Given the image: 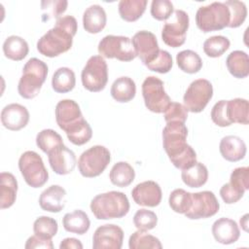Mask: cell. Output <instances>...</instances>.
<instances>
[{"instance_id": "52", "label": "cell", "mask_w": 249, "mask_h": 249, "mask_svg": "<svg viewBox=\"0 0 249 249\" xmlns=\"http://www.w3.org/2000/svg\"><path fill=\"white\" fill-rule=\"evenodd\" d=\"M247 217H248V214H245V215L240 219V225L243 227L244 231H247V228H246V226H247Z\"/></svg>"}, {"instance_id": "2", "label": "cell", "mask_w": 249, "mask_h": 249, "mask_svg": "<svg viewBox=\"0 0 249 249\" xmlns=\"http://www.w3.org/2000/svg\"><path fill=\"white\" fill-rule=\"evenodd\" d=\"M78 29L77 20L72 16L58 18L54 26L44 34L37 42L38 52L48 57H54L69 51L73 37Z\"/></svg>"}, {"instance_id": "26", "label": "cell", "mask_w": 249, "mask_h": 249, "mask_svg": "<svg viewBox=\"0 0 249 249\" xmlns=\"http://www.w3.org/2000/svg\"><path fill=\"white\" fill-rule=\"evenodd\" d=\"M110 92L117 102H128L135 96L136 86L131 78L123 76L114 81Z\"/></svg>"}, {"instance_id": "1", "label": "cell", "mask_w": 249, "mask_h": 249, "mask_svg": "<svg viewBox=\"0 0 249 249\" xmlns=\"http://www.w3.org/2000/svg\"><path fill=\"white\" fill-rule=\"evenodd\" d=\"M188 128L184 123H166L162 130V145L171 163L178 169H186L196 162L195 150L187 144Z\"/></svg>"}, {"instance_id": "4", "label": "cell", "mask_w": 249, "mask_h": 249, "mask_svg": "<svg viewBox=\"0 0 249 249\" xmlns=\"http://www.w3.org/2000/svg\"><path fill=\"white\" fill-rule=\"evenodd\" d=\"M48 75L47 64L39 58H30L22 68V75L18 81V91L25 99L36 97Z\"/></svg>"}, {"instance_id": "3", "label": "cell", "mask_w": 249, "mask_h": 249, "mask_svg": "<svg viewBox=\"0 0 249 249\" xmlns=\"http://www.w3.org/2000/svg\"><path fill=\"white\" fill-rule=\"evenodd\" d=\"M90 210L98 220L120 219L129 211L127 196L117 191H110L95 196L90 201Z\"/></svg>"}, {"instance_id": "13", "label": "cell", "mask_w": 249, "mask_h": 249, "mask_svg": "<svg viewBox=\"0 0 249 249\" xmlns=\"http://www.w3.org/2000/svg\"><path fill=\"white\" fill-rule=\"evenodd\" d=\"M220 208L215 195L210 191H202L192 194L191 208L185 216L192 220L205 219L214 216Z\"/></svg>"}, {"instance_id": "28", "label": "cell", "mask_w": 249, "mask_h": 249, "mask_svg": "<svg viewBox=\"0 0 249 249\" xmlns=\"http://www.w3.org/2000/svg\"><path fill=\"white\" fill-rule=\"evenodd\" d=\"M28 52L27 42L19 36H9L3 43V53L9 59L20 61L28 54Z\"/></svg>"}, {"instance_id": "45", "label": "cell", "mask_w": 249, "mask_h": 249, "mask_svg": "<svg viewBox=\"0 0 249 249\" xmlns=\"http://www.w3.org/2000/svg\"><path fill=\"white\" fill-rule=\"evenodd\" d=\"M173 13V4L168 0H153L151 15L157 20H166Z\"/></svg>"}, {"instance_id": "29", "label": "cell", "mask_w": 249, "mask_h": 249, "mask_svg": "<svg viewBox=\"0 0 249 249\" xmlns=\"http://www.w3.org/2000/svg\"><path fill=\"white\" fill-rule=\"evenodd\" d=\"M227 117L231 124L237 123L248 124L249 123V104L244 98H234L227 100Z\"/></svg>"}, {"instance_id": "22", "label": "cell", "mask_w": 249, "mask_h": 249, "mask_svg": "<svg viewBox=\"0 0 249 249\" xmlns=\"http://www.w3.org/2000/svg\"><path fill=\"white\" fill-rule=\"evenodd\" d=\"M219 150L226 160L235 162L244 159L247 149L245 142L240 137L227 135L221 139Z\"/></svg>"}, {"instance_id": "21", "label": "cell", "mask_w": 249, "mask_h": 249, "mask_svg": "<svg viewBox=\"0 0 249 249\" xmlns=\"http://www.w3.org/2000/svg\"><path fill=\"white\" fill-rule=\"evenodd\" d=\"M65 196L66 191L62 187L52 185L40 195L39 205L45 211L58 213L65 206Z\"/></svg>"}, {"instance_id": "41", "label": "cell", "mask_w": 249, "mask_h": 249, "mask_svg": "<svg viewBox=\"0 0 249 249\" xmlns=\"http://www.w3.org/2000/svg\"><path fill=\"white\" fill-rule=\"evenodd\" d=\"M224 3L230 11V23L228 27L236 28L240 26L244 22L247 16L246 5L243 2L237 0H230Z\"/></svg>"}, {"instance_id": "18", "label": "cell", "mask_w": 249, "mask_h": 249, "mask_svg": "<svg viewBox=\"0 0 249 249\" xmlns=\"http://www.w3.org/2000/svg\"><path fill=\"white\" fill-rule=\"evenodd\" d=\"M48 159L52 169L58 175H66L71 173L77 163L75 153L64 144L58 146L53 151L49 153Z\"/></svg>"}, {"instance_id": "46", "label": "cell", "mask_w": 249, "mask_h": 249, "mask_svg": "<svg viewBox=\"0 0 249 249\" xmlns=\"http://www.w3.org/2000/svg\"><path fill=\"white\" fill-rule=\"evenodd\" d=\"M163 117L166 123L169 122H180L184 123L188 118L187 108L178 102H170L165 111L163 112Z\"/></svg>"}, {"instance_id": "24", "label": "cell", "mask_w": 249, "mask_h": 249, "mask_svg": "<svg viewBox=\"0 0 249 249\" xmlns=\"http://www.w3.org/2000/svg\"><path fill=\"white\" fill-rule=\"evenodd\" d=\"M0 207L1 209L11 207L17 198L18 182L16 177L10 172L0 174Z\"/></svg>"}, {"instance_id": "40", "label": "cell", "mask_w": 249, "mask_h": 249, "mask_svg": "<svg viewBox=\"0 0 249 249\" xmlns=\"http://www.w3.org/2000/svg\"><path fill=\"white\" fill-rule=\"evenodd\" d=\"M230 40L222 35L212 36L203 43V51L209 57H218L226 53L230 48Z\"/></svg>"}, {"instance_id": "6", "label": "cell", "mask_w": 249, "mask_h": 249, "mask_svg": "<svg viewBox=\"0 0 249 249\" xmlns=\"http://www.w3.org/2000/svg\"><path fill=\"white\" fill-rule=\"evenodd\" d=\"M111 154L101 145L90 147L82 153L78 160V168L82 176L93 178L99 176L110 163Z\"/></svg>"}, {"instance_id": "48", "label": "cell", "mask_w": 249, "mask_h": 249, "mask_svg": "<svg viewBox=\"0 0 249 249\" xmlns=\"http://www.w3.org/2000/svg\"><path fill=\"white\" fill-rule=\"evenodd\" d=\"M68 2L67 1H60V0H54V1H43L41 2L42 10H47V14L43 15L44 17L47 16V19H50L52 18H56V19L59 18V15L63 14L67 9Z\"/></svg>"}, {"instance_id": "42", "label": "cell", "mask_w": 249, "mask_h": 249, "mask_svg": "<svg viewBox=\"0 0 249 249\" xmlns=\"http://www.w3.org/2000/svg\"><path fill=\"white\" fill-rule=\"evenodd\" d=\"M229 184L231 188L244 196L245 191L249 189V168L247 166H241L233 169Z\"/></svg>"}, {"instance_id": "47", "label": "cell", "mask_w": 249, "mask_h": 249, "mask_svg": "<svg viewBox=\"0 0 249 249\" xmlns=\"http://www.w3.org/2000/svg\"><path fill=\"white\" fill-rule=\"evenodd\" d=\"M227 100H220L213 106L211 110V119L215 124L221 127L231 125V122L227 117Z\"/></svg>"}, {"instance_id": "51", "label": "cell", "mask_w": 249, "mask_h": 249, "mask_svg": "<svg viewBox=\"0 0 249 249\" xmlns=\"http://www.w3.org/2000/svg\"><path fill=\"white\" fill-rule=\"evenodd\" d=\"M59 248L60 249H71V248H75V249H83V244L81 243V241L77 238L74 237H67L64 238L60 244H59Z\"/></svg>"}, {"instance_id": "33", "label": "cell", "mask_w": 249, "mask_h": 249, "mask_svg": "<svg viewBox=\"0 0 249 249\" xmlns=\"http://www.w3.org/2000/svg\"><path fill=\"white\" fill-rule=\"evenodd\" d=\"M146 6V0H121L118 5L119 14L124 20L132 22L142 17Z\"/></svg>"}, {"instance_id": "27", "label": "cell", "mask_w": 249, "mask_h": 249, "mask_svg": "<svg viewBox=\"0 0 249 249\" xmlns=\"http://www.w3.org/2000/svg\"><path fill=\"white\" fill-rule=\"evenodd\" d=\"M226 65L234 78L244 79L249 75V58L243 51L231 52L226 59Z\"/></svg>"}, {"instance_id": "16", "label": "cell", "mask_w": 249, "mask_h": 249, "mask_svg": "<svg viewBox=\"0 0 249 249\" xmlns=\"http://www.w3.org/2000/svg\"><path fill=\"white\" fill-rule=\"evenodd\" d=\"M54 112L56 124L64 132L84 119L79 104L72 99L60 100Z\"/></svg>"}, {"instance_id": "38", "label": "cell", "mask_w": 249, "mask_h": 249, "mask_svg": "<svg viewBox=\"0 0 249 249\" xmlns=\"http://www.w3.org/2000/svg\"><path fill=\"white\" fill-rule=\"evenodd\" d=\"M58 225L56 220L48 216H40L34 221V234L43 239H52L57 232Z\"/></svg>"}, {"instance_id": "30", "label": "cell", "mask_w": 249, "mask_h": 249, "mask_svg": "<svg viewBox=\"0 0 249 249\" xmlns=\"http://www.w3.org/2000/svg\"><path fill=\"white\" fill-rule=\"evenodd\" d=\"M109 178L113 185L124 188L133 182L135 178V171L126 161H119L111 168Z\"/></svg>"}, {"instance_id": "36", "label": "cell", "mask_w": 249, "mask_h": 249, "mask_svg": "<svg viewBox=\"0 0 249 249\" xmlns=\"http://www.w3.org/2000/svg\"><path fill=\"white\" fill-rule=\"evenodd\" d=\"M128 247L130 249H141V248L161 249L162 245L158 237L147 233L145 231L138 230L137 231H134L129 236Z\"/></svg>"}, {"instance_id": "15", "label": "cell", "mask_w": 249, "mask_h": 249, "mask_svg": "<svg viewBox=\"0 0 249 249\" xmlns=\"http://www.w3.org/2000/svg\"><path fill=\"white\" fill-rule=\"evenodd\" d=\"M124 231L117 225L106 224L98 227L92 236L93 249H121Z\"/></svg>"}, {"instance_id": "11", "label": "cell", "mask_w": 249, "mask_h": 249, "mask_svg": "<svg viewBox=\"0 0 249 249\" xmlns=\"http://www.w3.org/2000/svg\"><path fill=\"white\" fill-rule=\"evenodd\" d=\"M189 22L188 14L183 10H176L163 25L161 38L164 44L171 48L181 47L186 41Z\"/></svg>"}, {"instance_id": "31", "label": "cell", "mask_w": 249, "mask_h": 249, "mask_svg": "<svg viewBox=\"0 0 249 249\" xmlns=\"http://www.w3.org/2000/svg\"><path fill=\"white\" fill-rule=\"evenodd\" d=\"M181 178L188 187L199 188L207 182L208 170L203 163L196 161L194 165L182 170Z\"/></svg>"}, {"instance_id": "25", "label": "cell", "mask_w": 249, "mask_h": 249, "mask_svg": "<svg viewBox=\"0 0 249 249\" xmlns=\"http://www.w3.org/2000/svg\"><path fill=\"white\" fill-rule=\"evenodd\" d=\"M62 225L66 231L82 235L89 231L90 221L86 212L78 209L73 212L66 213L63 216Z\"/></svg>"}, {"instance_id": "8", "label": "cell", "mask_w": 249, "mask_h": 249, "mask_svg": "<svg viewBox=\"0 0 249 249\" xmlns=\"http://www.w3.org/2000/svg\"><path fill=\"white\" fill-rule=\"evenodd\" d=\"M82 84L86 89L98 92L105 89L108 82L107 63L101 55L90 56L81 74Z\"/></svg>"}, {"instance_id": "37", "label": "cell", "mask_w": 249, "mask_h": 249, "mask_svg": "<svg viewBox=\"0 0 249 249\" xmlns=\"http://www.w3.org/2000/svg\"><path fill=\"white\" fill-rule=\"evenodd\" d=\"M37 146L47 155L55 148L63 144L62 137L53 129L47 128L41 130L36 136Z\"/></svg>"}, {"instance_id": "50", "label": "cell", "mask_w": 249, "mask_h": 249, "mask_svg": "<svg viewBox=\"0 0 249 249\" xmlns=\"http://www.w3.org/2000/svg\"><path fill=\"white\" fill-rule=\"evenodd\" d=\"M24 247L26 249H32V248H46V249H53V243L52 239H43L38 237L37 235H32L30 236Z\"/></svg>"}, {"instance_id": "43", "label": "cell", "mask_w": 249, "mask_h": 249, "mask_svg": "<svg viewBox=\"0 0 249 249\" xmlns=\"http://www.w3.org/2000/svg\"><path fill=\"white\" fill-rule=\"evenodd\" d=\"M134 226L140 231L153 230L158 224V217L155 212L148 209H139L133 217Z\"/></svg>"}, {"instance_id": "14", "label": "cell", "mask_w": 249, "mask_h": 249, "mask_svg": "<svg viewBox=\"0 0 249 249\" xmlns=\"http://www.w3.org/2000/svg\"><path fill=\"white\" fill-rule=\"evenodd\" d=\"M131 43L136 55L139 56L145 66L152 62L159 54L160 48L157 37L150 31L141 30L136 32L131 39Z\"/></svg>"}, {"instance_id": "9", "label": "cell", "mask_w": 249, "mask_h": 249, "mask_svg": "<svg viewBox=\"0 0 249 249\" xmlns=\"http://www.w3.org/2000/svg\"><path fill=\"white\" fill-rule=\"evenodd\" d=\"M98 53L105 58H117L120 61H131L137 55L131 43L126 36L107 35L98 44Z\"/></svg>"}, {"instance_id": "39", "label": "cell", "mask_w": 249, "mask_h": 249, "mask_svg": "<svg viewBox=\"0 0 249 249\" xmlns=\"http://www.w3.org/2000/svg\"><path fill=\"white\" fill-rule=\"evenodd\" d=\"M170 208L180 214H185L192 205V193L183 189H175L171 192L168 198Z\"/></svg>"}, {"instance_id": "35", "label": "cell", "mask_w": 249, "mask_h": 249, "mask_svg": "<svg viewBox=\"0 0 249 249\" xmlns=\"http://www.w3.org/2000/svg\"><path fill=\"white\" fill-rule=\"evenodd\" d=\"M65 133L71 143L77 146H81L90 140L92 136V129L89 123L83 119L81 122L68 128Z\"/></svg>"}, {"instance_id": "49", "label": "cell", "mask_w": 249, "mask_h": 249, "mask_svg": "<svg viewBox=\"0 0 249 249\" xmlns=\"http://www.w3.org/2000/svg\"><path fill=\"white\" fill-rule=\"evenodd\" d=\"M220 196L224 200V202L227 204L235 203L239 199H241V197L243 196V195H241L240 193L235 191L233 188H231L229 183H226L221 187Z\"/></svg>"}, {"instance_id": "32", "label": "cell", "mask_w": 249, "mask_h": 249, "mask_svg": "<svg viewBox=\"0 0 249 249\" xmlns=\"http://www.w3.org/2000/svg\"><path fill=\"white\" fill-rule=\"evenodd\" d=\"M75 73L68 67H60L53 75L52 87L57 93L69 92L75 88Z\"/></svg>"}, {"instance_id": "7", "label": "cell", "mask_w": 249, "mask_h": 249, "mask_svg": "<svg viewBox=\"0 0 249 249\" xmlns=\"http://www.w3.org/2000/svg\"><path fill=\"white\" fill-rule=\"evenodd\" d=\"M18 168L25 183L32 188H40L48 182V170L42 158L34 151H26L19 157Z\"/></svg>"}, {"instance_id": "44", "label": "cell", "mask_w": 249, "mask_h": 249, "mask_svg": "<svg viewBox=\"0 0 249 249\" xmlns=\"http://www.w3.org/2000/svg\"><path fill=\"white\" fill-rule=\"evenodd\" d=\"M172 65L173 61L171 54L167 51L160 50L158 56L152 62L147 64L146 67L151 71L164 74L171 70Z\"/></svg>"}, {"instance_id": "34", "label": "cell", "mask_w": 249, "mask_h": 249, "mask_svg": "<svg viewBox=\"0 0 249 249\" xmlns=\"http://www.w3.org/2000/svg\"><path fill=\"white\" fill-rule=\"evenodd\" d=\"M176 62L178 67L185 73H197L202 67V60L197 53L192 50H185L177 53Z\"/></svg>"}, {"instance_id": "5", "label": "cell", "mask_w": 249, "mask_h": 249, "mask_svg": "<svg viewBox=\"0 0 249 249\" xmlns=\"http://www.w3.org/2000/svg\"><path fill=\"white\" fill-rule=\"evenodd\" d=\"M196 23L204 33L222 30L230 23V11L224 2L199 7L196 14Z\"/></svg>"}, {"instance_id": "23", "label": "cell", "mask_w": 249, "mask_h": 249, "mask_svg": "<svg viewBox=\"0 0 249 249\" xmlns=\"http://www.w3.org/2000/svg\"><path fill=\"white\" fill-rule=\"evenodd\" d=\"M107 16L100 5H91L86 9L83 15L84 29L91 34L99 33L106 25Z\"/></svg>"}, {"instance_id": "12", "label": "cell", "mask_w": 249, "mask_h": 249, "mask_svg": "<svg viewBox=\"0 0 249 249\" xmlns=\"http://www.w3.org/2000/svg\"><path fill=\"white\" fill-rule=\"evenodd\" d=\"M212 96L213 87L208 80H195L190 84L184 94V106L192 113H199L206 107Z\"/></svg>"}, {"instance_id": "17", "label": "cell", "mask_w": 249, "mask_h": 249, "mask_svg": "<svg viewBox=\"0 0 249 249\" xmlns=\"http://www.w3.org/2000/svg\"><path fill=\"white\" fill-rule=\"evenodd\" d=\"M134 202L141 206L156 207L161 201V189L155 181H144L137 184L131 191Z\"/></svg>"}, {"instance_id": "10", "label": "cell", "mask_w": 249, "mask_h": 249, "mask_svg": "<svg viewBox=\"0 0 249 249\" xmlns=\"http://www.w3.org/2000/svg\"><path fill=\"white\" fill-rule=\"evenodd\" d=\"M142 95L145 106L153 113H163L171 100L164 90L163 82L155 77H147L142 84Z\"/></svg>"}, {"instance_id": "20", "label": "cell", "mask_w": 249, "mask_h": 249, "mask_svg": "<svg viewBox=\"0 0 249 249\" xmlns=\"http://www.w3.org/2000/svg\"><path fill=\"white\" fill-rule=\"evenodd\" d=\"M212 234L217 242L228 245L237 241L240 231L235 221L223 217L213 223Z\"/></svg>"}, {"instance_id": "19", "label": "cell", "mask_w": 249, "mask_h": 249, "mask_svg": "<svg viewBox=\"0 0 249 249\" xmlns=\"http://www.w3.org/2000/svg\"><path fill=\"white\" fill-rule=\"evenodd\" d=\"M29 122V112L23 105L11 103L1 111V123L4 127L18 131L25 127Z\"/></svg>"}]
</instances>
